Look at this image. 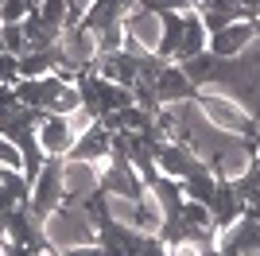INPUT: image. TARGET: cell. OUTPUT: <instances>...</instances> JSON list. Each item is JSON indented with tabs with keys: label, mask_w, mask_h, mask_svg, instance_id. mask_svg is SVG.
Listing matches in <instances>:
<instances>
[{
	"label": "cell",
	"mask_w": 260,
	"mask_h": 256,
	"mask_svg": "<svg viewBox=\"0 0 260 256\" xmlns=\"http://www.w3.org/2000/svg\"><path fill=\"white\" fill-rule=\"evenodd\" d=\"M198 113H202V120L214 128H221V132H229V136H245L256 144V117H252V109L245 105V101H237V97H229L225 89H198Z\"/></svg>",
	"instance_id": "obj_1"
},
{
	"label": "cell",
	"mask_w": 260,
	"mask_h": 256,
	"mask_svg": "<svg viewBox=\"0 0 260 256\" xmlns=\"http://www.w3.org/2000/svg\"><path fill=\"white\" fill-rule=\"evenodd\" d=\"M43 233H47V245L66 252V248H78V245H93L98 241V221L86 206L78 202H62L54 213L43 217Z\"/></svg>",
	"instance_id": "obj_2"
},
{
	"label": "cell",
	"mask_w": 260,
	"mask_h": 256,
	"mask_svg": "<svg viewBox=\"0 0 260 256\" xmlns=\"http://www.w3.org/2000/svg\"><path fill=\"white\" fill-rule=\"evenodd\" d=\"M124 51L132 54H159V39H163V16L152 8H144V4H136V8L124 16Z\"/></svg>",
	"instance_id": "obj_3"
},
{
	"label": "cell",
	"mask_w": 260,
	"mask_h": 256,
	"mask_svg": "<svg viewBox=\"0 0 260 256\" xmlns=\"http://www.w3.org/2000/svg\"><path fill=\"white\" fill-rule=\"evenodd\" d=\"M66 202V186H62V159H47L43 171L35 175L31 182V198H27V210L35 217H47L54 213L58 206Z\"/></svg>",
	"instance_id": "obj_4"
},
{
	"label": "cell",
	"mask_w": 260,
	"mask_h": 256,
	"mask_svg": "<svg viewBox=\"0 0 260 256\" xmlns=\"http://www.w3.org/2000/svg\"><path fill=\"white\" fill-rule=\"evenodd\" d=\"M62 186H66V202L86 206L89 198L105 194V190H101V163L66 155V159H62Z\"/></svg>",
	"instance_id": "obj_5"
},
{
	"label": "cell",
	"mask_w": 260,
	"mask_h": 256,
	"mask_svg": "<svg viewBox=\"0 0 260 256\" xmlns=\"http://www.w3.org/2000/svg\"><path fill=\"white\" fill-rule=\"evenodd\" d=\"M101 190L117 194V198H144L148 182L140 179V171L132 167L124 155H109V163L101 167Z\"/></svg>",
	"instance_id": "obj_6"
},
{
	"label": "cell",
	"mask_w": 260,
	"mask_h": 256,
	"mask_svg": "<svg viewBox=\"0 0 260 256\" xmlns=\"http://www.w3.org/2000/svg\"><path fill=\"white\" fill-rule=\"evenodd\" d=\"M35 140H39V148H43V155H47V159H66V155L74 151L78 132L70 128V117L47 113V117L39 120V132H35Z\"/></svg>",
	"instance_id": "obj_7"
},
{
	"label": "cell",
	"mask_w": 260,
	"mask_h": 256,
	"mask_svg": "<svg viewBox=\"0 0 260 256\" xmlns=\"http://www.w3.org/2000/svg\"><path fill=\"white\" fill-rule=\"evenodd\" d=\"M256 31H260V23H252V20L229 23V27L210 35V54H217V58H241L245 51L256 47Z\"/></svg>",
	"instance_id": "obj_8"
},
{
	"label": "cell",
	"mask_w": 260,
	"mask_h": 256,
	"mask_svg": "<svg viewBox=\"0 0 260 256\" xmlns=\"http://www.w3.org/2000/svg\"><path fill=\"white\" fill-rule=\"evenodd\" d=\"M155 97L159 105H179V101H194L198 97V85L186 78V70L179 62H163V70L155 74Z\"/></svg>",
	"instance_id": "obj_9"
},
{
	"label": "cell",
	"mask_w": 260,
	"mask_h": 256,
	"mask_svg": "<svg viewBox=\"0 0 260 256\" xmlns=\"http://www.w3.org/2000/svg\"><path fill=\"white\" fill-rule=\"evenodd\" d=\"M89 70L101 74L105 82H117V85H124V89H132V85L140 82V54H132V51L98 54V62L89 66Z\"/></svg>",
	"instance_id": "obj_10"
},
{
	"label": "cell",
	"mask_w": 260,
	"mask_h": 256,
	"mask_svg": "<svg viewBox=\"0 0 260 256\" xmlns=\"http://www.w3.org/2000/svg\"><path fill=\"white\" fill-rule=\"evenodd\" d=\"M198 155L190 151V144H179V140H163L159 148H155V171L167 175V179H179L183 182L190 171H194Z\"/></svg>",
	"instance_id": "obj_11"
},
{
	"label": "cell",
	"mask_w": 260,
	"mask_h": 256,
	"mask_svg": "<svg viewBox=\"0 0 260 256\" xmlns=\"http://www.w3.org/2000/svg\"><path fill=\"white\" fill-rule=\"evenodd\" d=\"M74 159H89V163H101L105 167L109 155H113V132L105 128V120H93V124L74 140Z\"/></svg>",
	"instance_id": "obj_12"
},
{
	"label": "cell",
	"mask_w": 260,
	"mask_h": 256,
	"mask_svg": "<svg viewBox=\"0 0 260 256\" xmlns=\"http://www.w3.org/2000/svg\"><path fill=\"white\" fill-rule=\"evenodd\" d=\"M245 198H241V190H237V182H229V179H221L217 182V194H214V202H210V213H214V225L217 229H229V225H237L241 217H245Z\"/></svg>",
	"instance_id": "obj_13"
},
{
	"label": "cell",
	"mask_w": 260,
	"mask_h": 256,
	"mask_svg": "<svg viewBox=\"0 0 260 256\" xmlns=\"http://www.w3.org/2000/svg\"><path fill=\"white\" fill-rule=\"evenodd\" d=\"M58 47H62V54L70 58V62L78 66V70H89V66L98 62V35L89 31L86 23H78V27H70V31L58 39Z\"/></svg>",
	"instance_id": "obj_14"
},
{
	"label": "cell",
	"mask_w": 260,
	"mask_h": 256,
	"mask_svg": "<svg viewBox=\"0 0 260 256\" xmlns=\"http://www.w3.org/2000/svg\"><path fill=\"white\" fill-rule=\"evenodd\" d=\"M210 51V31L198 12H186V23H183V39H179V51H175V62H190L198 54Z\"/></svg>",
	"instance_id": "obj_15"
},
{
	"label": "cell",
	"mask_w": 260,
	"mask_h": 256,
	"mask_svg": "<svg viewBox=\"0 0 260 256\" xmlns=\"http://www.w3.org/2000/svg\"><path fill=\"white\" fill-rule=\"evenodd\" d=\"M217 182H221V179L214 175V167L198 159V163H194V171H190V175L183 179V194L190 198V202L210 206V202H214V194H217Z\"/></svg>",
	"instance_id": "obj_16"
},
{
	"label": "cell",
	"mask_w": 260,
	"mask_h": 256,
	"mask_svg": "<svg viewBox=\"0 0 260 256\" xmlns=\"http://www.w3.org/2000/svg\"><path fill=\"white\" fill-rule=\"evenodd\" d=\"M148 194L159 202V210L167 213V217H175V213L183 210V202H186L183 182H179V179H167V175H155V179L148 182Z\"/></svg>",
	"instance_id": "obj_17"
},
{
	"label": "cell",
	"mask_w": 260,
	"mask_h": 256,
	"mask_svg": "<svg viewBox=\"0 0 260 256\" xmlns=\"http://www.w3.org/2000/svg\"><path fill=\"white\" fill-rule=\"evenodd\" d=\"M31 12H39V0H4V4H0V27H16V23H23Z\"/></svg>",
	"instance_id": "obj_18"
},
{
	"label": "cell",
	"mask_w": 260,
	"mask_h": 256,
	"mask_svg": "<svg viewBox=\"0 0 260 256\" xmlns=\"http://www.w3.org/2000/svg\"><path fill=\"white\" fill-rule=\"evenodd\" d=\"M20 82V54H0V85H16Z\"/></svg>",
	"instance_id": "obj_19"
},
{
	"label": "cell",
	"mask_w": 260,
	"mask_h": 256,
	"mask_svg": "<svg viewBox=\"0 0 260 256\" xmlns=\"http://www.w3.org/2000/svg\"><path fill=\"white\" fill-rule=\"evenodd\" d=\"M140 4L159 12V16H167V12H194V0H140Z\"/></svg>",
	"instance_id": "obj_20"
},
{
	"label": "cell",
	"mask_w": 260,
	"mask_h": 256,
	"mask_svg": "<svg viewBox=\"0 0 260 256\" xmlns=\"http://www.w3.org/2000/svg\"><path fill=\"white\" fill-rule=\"evenodd\" d=\"M206 248H210V245H198V241H190V237H186V241H175V245H167V256H202Z\"/></svg>",
	"instance_id": "obj_21"
},
{
	"label": "cell",
	"mask_w": 260,
	"mask_h": 256,
	"mask_svg": "<svg viewBox=\"0 0 260 256\" xmlns=\"http://www.w3.org/2000/svg\"><path fill=\"white\" fill-rule=\"evenodd\" d=\"M12 109H20L16 85H0V113H12Z\"/></svg>",
	"instance_id": "obj_22"
},
{
	"label": "cell",
	"mask_w": 260,
	"mask_h": 256,
	"mask_svg": "<svg viewBox=\"0 0 260 256\" xmlns=\"http://www.w3.org/2000/svg\"><path fill=\"white\" fill-rule=\"evenodd\" d=\"M62 256H105V245L93 241V245H78V248H66Z\"/></svg>",
	"instance_id": "obj_23"
},
{
	"label": "cell",
	"mask_w": 260,
	"mask_h": 256,
	"mask_svg": "<svg viewBox=\"0 0 260 256\" xmlns=\"http://www.w3.org/2000/svg\"><path fill=\"white\" fill-rule=\"evenodd\" d=\"M93 4H98V0H70V8H74V12H82V16H86V12L93 8Z\"/></svg>",
	"instance_id": "obj_24"
},
{
	"label": "cell",
	"mask_w": 260,
	"mask_h": 256,
	"mask_svg": "<svg viewBox=\"0 0 260 256\" xmlns=\"http://www.w3.org/2000/svg\"><path fill=\"white\" fill-rule=\"evenodd\" d=\"M252 171H260V144H256V151H252Z\"/></svg>",
	"instance_id": "obj_25"
},
{
	"label": "cell",
	"mask_w": 260,
	"mask_h": 256,
	"mask_svg": "<svg viewBox=\"0 0 260 256\" xmlns=\"http://www.w3.org/2000/svg\"><path fill=\"white\" fill-rule=\"evenodd\" d=\"M39 256H62V252H58V248H43Z\"/></svg>",
	"instance_id": "obj_26"
},
{
	"label": "cell",
	"mask_w": 260,
	"mask_h": 256,
	"mask_svg": "<svg viewBox=\"0 0 260 256\" xmlns=\"http://www.w3.org/2000/svg\"><path fill=\"white\" fill-rule=\"evenodd\" d=\"M0 4H4V0H0Z\"/></svg>",
	"instance_id": "obj_27"
}]
</instances>
